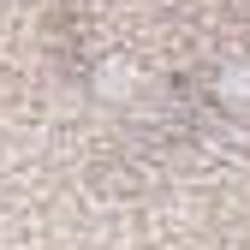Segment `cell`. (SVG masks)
<instances>
[{"label":"cell","instance_id":"1","mask_svg":"<svg viewBox=\"0 0 250 250\" xmlns=\"http://www.w3.org/2000/svg\"><path fill=\"white\" fill-rule=\"evenodd\" d=\"M227 107H238V113H250V60H238V66L221 78V89H214Z\"/></svg>","mask_w":250,"mask_h":250}]
</instances>
